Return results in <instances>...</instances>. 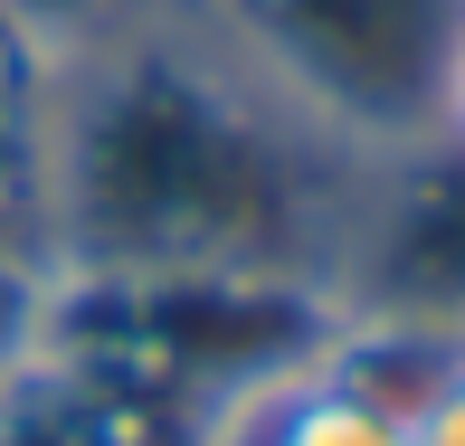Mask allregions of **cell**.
Instances as JSON below:
<instances>
[{
    "instance_id": "6da1fadb",
    "label": "cell",
    "mask_w": 465,
    "mask_h": 446,
    "mask_svg": "<svg viewBox=\"0 0 465 446\" xmlns=\"http://www.w3.org/2000/svg\"><path fill=\"white\" fill-rule=\"evenodd\" d=\"M380 162L266 86L200 10L57 57L48 266H285L351 285Z\"/></svg>"
},
{
    "instance_id": "7a4b0ae2",
    "label": "cell",
    "mask_w": 465,
    "mask_h": 446,
    "mask_svg": "<svg viewBox=\"0 0 465 446\" xmlns=\"http://www.w3.org/2000/svg\"><path fill=\"white\" fill-rule=\"evenodd\" d=\"M351 285L285 266H57L38 342L95 361L172 409L238 428L285 380L323 371Z\"/></svg>"
},
{
    "instance_id": "3957f363",
    "label": "cell",
    "mask_w": 465,
    "mask_h": 446,
    "mask_svg": "<svg viewBox=\"0 0 465 446\" xmlns=\"http://www.w3.org/2000/svg\"><path fill=\"white\" fill-rule=\"evenodd\" d=\"M190 10L361 162H409L437 143V86L465 38V0H190Z\"/></svg>"
},
{
    "instance_id": "277c9868",
    "label": "cell",
    "mask_w": 465,
    "mask_h": 446,
    "mask_svg": "<svg viewBox=\"0 0 465 446\" xmlns=\"http://www.w3.org/2000/svg\"><path fill=\"white\" fill-rule=\"evenodd\" d=\"M209 437H219L209 418H190L57 342H38L29 361L0 371V446H209Z\"/></svg>"
},
{
    "instance_id": "5b68a950",
    "label": "cell",
    "mask_w": 465,
    "mask_h": 446,
    "mask_svg": "<svg viewBox=\"0 0 465 446\" xmlns=\"http://www.w3.org/2000/svg\"><path fill=\"white\" fill-rule=\"evenodd\" d=\"M48 86L57 57L0 19V238L48 257Z\"/></svg>"
},
{
    "instance_id": "8992f818",
    "label": "cell",
    "mask_w": 465,
    "mask_h": 446,
    "mask_svg": "<svg viewBox=\"0 0 465 446\" xmlns=\"http://www.w3.org/2000/svg\"><path fill=\"white\" fill-rule=\"evenodd\" d=\"M247 437L257 446H409V428H399L390 409H371V399L342 390L332 371H304V380H285L276 399H257V409H247Z\"/></svg>"
},
{
    "instance_id": "52a82bcc",
    "label": "cell",
    "mask_w": 465,
    "mask_h": 446,
    "mask_svg": "<svg viewBox=\"0 0 465 446\" xmlns=\"http://www.w3.org/2000/svg\"><path fill=\"white\" fill-rule=\"evenodd\" d=\"M181 0H0V19H10L19 38H38L48 57H86L104 38L124 29H153V19H172Z\"/></svg>"
},
{
    "instance_id": "ba28073f",
    "label": "cell",
    "mask_w": 465,
    "mask_h": 446,
    "mask_svg": "<svg viewBox=\"0 0 465 446\" xmlns=\"http://www.w3.org/2000/svg\"><path fill=\"white\" fill-rule=\"evenodd\" d=\"M48 285H57V266L38 257L29 238H0V371L38 352V332H48Z\"/></svg>"
},
{
    "instance_id": "9c48e42d",
    "label": "cell",
    "mask_w": 465,
    "mask_h": 446,
    "mask_svg": "<svg viewBox=\"0 0 465 446\" xmlns=\"http://www.w3.org/2000/svg\"><path fill=\"white\" fill-rule=\"evenodd\" d=\"M409 446H465V380H447V390L409 418Z\"/></svg>"
},
{
    "instance_id": "30bf717a",
    "label": "cell",
    "mask_w": 465,
    "mask_h": 446,
    "mask_svg": "<svg viewBox=\"0 0 465 446\" xmlns=\"http://www.w3.org/2000/svg\"><path fill=\"white\" fill-rule=\"evenodd\" d=\"M437 153L465 162V38H456V57H447V86H437Z\"/></svg>"
},
{
    "instance_id": "8fae6325",
    "label": "cell",
    "mask_w": 465,
    "mask_h": 446,
    "mask_svg": "<svg viewBox=\"0 0 465 446\" xmlns=\"http://www.w3.org/2000/svg\"><path fill=\"white\" fill-rule=\"evenodd\" d=\"M209 446H257V437H247V418H238V428H219V437H209Z\"/></svg>"
}]
</instances>
